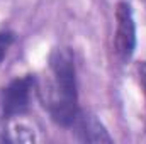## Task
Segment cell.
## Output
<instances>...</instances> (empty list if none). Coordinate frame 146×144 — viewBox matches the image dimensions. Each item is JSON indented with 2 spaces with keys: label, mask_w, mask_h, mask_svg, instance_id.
Here are the masks:
<instances>
[{
  "label": "cell",
  "mask_w": 146,
  "mask_h": 144,
  "mask_svg": "<svg viewBox=\"0 0 146 144\" xmlns=\"http://www.w3.org/2000/svg\"><path fill=\"white\" fill-rule=\"evenodd\" d=\"M49 78L37 87L49 117L61 127H72L80 114L75 56L70 48H54L48 58Z\"/></svg>",
  "instance_id": "1"
},
{
  "label": "cell",
  "mask_w": 146,
  "mask_h": 144,
  "mask_svg": "<svg viewBox=\"0 0 146 144\" xmlns=\"http://www.w3.org/2000/svg\"><path fill=\"white\" fill-rule=\"evenodd\" d=\"M37 88V80L34 75H22L14 78L9 85L2 88L0 107L3 119H14L24 115L31 108V97Z\"/></svg>",
  "instance_id": "2"
},
{
  "label": "cell",
  "mask_w": 146,
  "mask_h": 144,
  "mask_svg": "<svg viewBox=\"0 0 146 144\" xmlns=\"http://www.w3.org/2000/svg\"><path fill=\"white\" fill-rule=\"evenodd\" d=\"M136 22L129 2H119L115 7L114 53L121 63H127L136 51Z\"/></svg>",
  "instance_id": "3"
},
{
  "label": "cell",
  "mask_w": 146,
  "mask_h": 144,
  "mask_svg": "<svg viewBox=\"0 0 146 144\" xmlns=\"http://www.w3.org/2000/svg\"><path fill=\"white\" fill-rule=\"evenodd\" d=\"M72 127L75 129L78 139L83 143H112V137L109 136L107 129L94 114L80 110Z\"/></svg>",
  "instance_id": "4"
},
{
  "label": "cell",
  "mask_w": 146,
  "mask_h": 144,
  "mask_svg": "<svg viewBox=\"0 0 146 144\" xmlns=\"http://www.w3.org/2000/svg\"><path fill=\"white\" fill-rule=\"evenodd\" d=\"M14 41H15V34L12 31H9V29H2L0 31V65H2L3 58L7 56L9 49L12 48Z\"/></svg>",
  "instance_id": "5"
},
{
  "label": "cell",
  "mask_w": 146,
  "mask_h": 144,
  "mask_svg": "<svg viewBox=\"0 0 146 144\" xmlns=\"http://www.w3.org/2000/svg\"><path fill=\"white\" fill-rule=\"evenodd\" d=\"M138 76H139V83L143 87V92H145V97H146V61L138 65Z\"/></svg>",
  "instance_id": "6"
}]
</instances>
